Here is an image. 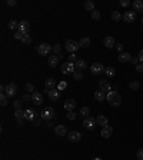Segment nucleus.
<instances>
[{
  "instance_id": "f257e3e1",
  "label": "nucleus",
  "mask_w": 143,
  "mask_h": 160,
  "mask_svg": "<svg viewBox=\"0 0 143 160\" xmlns=\"http://www.w3.org/2000/svg\"><path fill=\"white\" fill-rule=\"evenodd\" d=\"M106 100L110 106L113 107H119L122 105V96L117 93V92H109L106 93Z\"/></svg>"
},
{
  "instance_id": "f03ea898",
  "label": "nucleus",
  "mask_w": 143,
  "mask_h": 160,
  "mask_svg": "<svg viewBox=\"0 0 143 160\" xmlns=\"http://www.w3.org/2000/svg\"><path fill=\"white\" fill-rule=\"evenodd\" d=\"M53 50V46H50L49 43H40L37 47H36V52L40 56H49V53Z\"/></svg>"
},
{
  "instance_id": "7ed1b4c3",
  "label": "nucleus",
  "mask_w": 143,
  "mask_h": 160,
  "mask_svg": "<svg viewBox=\"0 0 143 160\" xmlns=\"http://www.w3.org/2000/svg\"><path fill=\"white\" fill-rule=\"evenodd\" d=\"M40 117H42V120H44V122H50L52 119L56 117V113L52 107H46V109H43V112L40 113Z\"/></svg>"
},
{
  "instance_id": "20e7f679",
  "label": "nucleus",
  "mask_w": 143,
  "mask_h": 160,
  "mask_svg": "<svg viewBox=\"0 0 143 160\" xmlns=\"http://www.w3.org/2000/svg\"><path fill=\"white\" fill-rule=\"evenodd\" d=\"M76 72V66L72 62H66V63L62 64V73L63 75H73Z\"/></svg>"
},
{
  "instance_id": "39448f33",
  "label": "nucleus",
  "mask_w": 143,
  "mask_h": 160,
  "mask_svg": "<svg viewBox=\"0 0 143 160\" xmlns=\"http://www.w3.org/2000/svg\"><path fill=\"white\" fill-rule=\"evenodd\" d=\"M65 47H66V52H69V53H75V52H77V49L80 47L79 46V43L76 42V40H72V39H69V40H66V43H65Z\"/></svg>"
},
{
  "instance_id": "423d86ee",
  "label": "nucleus",
  "mask_w": 143,
  "mask_h": 160,
  "mask_svg": "<svg viewBox=\"0 0 143 160\" xmlns=\"http://www.w3.org/2000/svg\"><path fill=\"white\" fill-rule=\"evenodd\" d=\"M96 124H97V122H96V119L92 117V116H89L83 120V127L86 129V130H93V129L96 127Z\"/></svg>"
},
{
  "instance_id": "0eeeda50",
  "label": "nucleus",
  "mask_w": 143,
  "mask_h": 160,
  "mask_svg": "<svg viewBox=\"0 0 143 160\" xmlns=\"http://www.w3.org/2000/svg\"><path fill=\"white\" fill-rule=\"evenodd\" d=\"M105 69L106 67L102 63H93L90 66V72H92V75H95V76H99L102 73H105Z\"/></svg>"
},
{
  "instance_id": "6e6552de",
  "label": "nucleus",
  "mask_w": 143,
  "mask_h": 160,
  "mask_svg": "<svg viewBox=\"0 0 143 160\" xmlns=\"http://www.w3.org/2000/svg\"><path fill=\"white\" fill-rule=\"evenodd\" d=\"M67 139L70 140V142H73V143H77V142H80V139H82V133L77 132V130H72V132L67 133Z\"/></svg>"
},
{
  "instance_id": "1a4fd4ad",
  "label": "nucleus",
  "mask_w": 143,
  "mask_h": 160,
  "mask_svg": "<svg viewBox=\"0 0 143 160\" xmlns=\"http://www.w3.org/2000/svg\"><path fill=\"white\" fill-rule=\"evenodd\" d=\"M16 93H17V86L14 85V83H9V85L6 86V92H4V95H6L7 97L16 96Z\"/></svg>"
},
{
  "instance_id": "9d476101",
  "label": "nucleus",
  "mask_w": 143,
  "mask_h": 160,
  "mask_svg": "<svg viewBox=\"0 0 143 160\" xmlns=\"http://www.w3.org/2000/svg\"><path fill=\"white\" fill-rule=\"evenodd\" d=\"M29 30H30V23H29V21L27 20H20L19 21V30H17V32L23 33V34H27Z\"/></svg>"
},
{
  "instance_id": "9b49d317",
  "label": "nucleus",
  "mask_w": 143,
  "mask_h": 160,
  "mask_svg": "<svg viewBox=\"0 0 143 160\" xmlns=\"http://www.w3.org/2000/svg\"><path fill=\"white\" fill-rule=\"evenodd\" d=\"M49 100L50 102H57L59 99H60V90L59 89H52V90H49Z\"/></svg>"
},
{
  "instance_id": "f8f14e48",
  "label": "nucleus",
  "mask_w": 143,
  "mask_h": 160,
  "mask_svg": "<svg viewBox=\"0 0 143 160\" xmlns=\"http://www.w3.org/2000/svg\"><path fill=\"white\" fill-rule=\"evenodd\" d=\"M67 133V129H66V126H63V124H57L55 127V134L56 136H59V137H63V136H66Z\"/></svg>"
},
{
  "instance_id": "ddd939ff",
  "label": "nucleus",
  "mask_w": 143,
  "mask_h": 160,
  "mask_svg": "<svg viewBox=\"0 0 143 160\" xmlns=\"http://www.w3.org/2000/svg\"><path fill=\"white\" fill-rule=\"evenodd\" d=\"M103 44H105V47H107V49H113V47H116L115 37H113V36H106V37L103 39Z\"/></svg>"
},
{
  "instance_id": "4468645a",
  "label": "nucleus",
  "mask_w": 143,
  "mask_h": 160,
  "mask_svg": "<svg viewBox=\"0 0 143 160\" xmlns=\"http://www.w3.org/2000/svg\"><path fill=\"white\" fill-rule=\"evenodd\" d=\"M134 20H136V11L134 10L126 11V13L123 14V21H126V23H133Z\"/></svg>"
},
{
  "instance_id": "2eb2a0df",
  "label": "nucleus",
  "mask_w": 143,
  "mask_h": 160,
  "mask_svg": "<svg viewBox=\"0 0 143 160\" xmlns=\"http://www.w3.org/2000/svg\"><path fill=\"white\" fill-rule=\"evenodd\" d=\"M32 102H33L36 106L43 105V95H42V93H39V92H34L33 95H32Z\"/></svg>"
},
{
  "instance_id": "dca6fc26",
  "label": "nucleus",
  "mask_w": 143,
  "mask_h": 160,
  "mask_svg": "<svg viewBox=\"0 0 143 160\" xmlns=\"http://www.w3.org/2000/svg\"><path fill=\"white\" fill-rule=\"evenodd\" d=\"M99 89L102 92H105V93H109L110 90H112V86L107 80H99Z\"/></svg>"
},
{
  "instance_id": "f3484780",
  "label": "nucleus",
  "mask_w": 143,
  "mask_h": 160,
  "mask_svg": "<svg viewBox=\"0 0 143 160\" xmlns=\"http://www.w3.org/2000/svg\"><path fill=\"white\" fill-rule=\"evenodd\" d=\"M63 107L66 109L67 112H73L75 107H76V100L75 99H67L66 102H65V105H63Z\"/></svg>"
},
{
  "instance_id": "a211bd4d",
  "label": "nucleus",
  "mask_w": 143,
  "mask_h": 160,
  "mask_svg": "<svg viewBox=\"0 0 143 160\" xmlns=\"http://www.w3.org/2000/svg\"><path fill=\"white\" fill-rule=\"evenodd\" d=\"M112 133H113V127H112V126H105V127L102 129V132H100L102 137H105V139L112 137Z\"/></svg>"
},
{
  "instance_id": "6ab92c4d",
  "label": "nucleus",
  "mask_w": 143,
  "mask_h": 160,
  "mask_svg": "<svg viewBox=\"0 0 143 160\" xmlns=\"http://www.w3.org/2000/svg\"><path fill=\"white\" fill-rule=\"evenodd\" d=\"M59 60H60V57H59V56L52 54V56H49V57H47V64H49L50 67H56V66L59 64Z\"/></svg>"
},
{
  "instance_id": "aec40b11",
  "label": "nucleus",
  "mask_w": 143,
  "mask_h": 160,
  "mask_svg": "<svg viewBox=\"0 0 143 160\" xmlns=\"http://www.w3.org/2000/svg\"><path fill=\"white\" fill-rule=\"evenodd\" d=\"M117 60H119L120 63H129V62L132 60V54L127 53V52L120 53V54H119V57H117Z\"/></svg>"
},
{
  "instance_id": "412c9836",
  "label": "nucleus",
  "mask_w": 143,
  "mask_h": 160,
  "mask_svg": "<svg viewBox=\"0 0 143 160\" xmlns=\"http://www.w3.org/2000/svg\"><path fill=\"white\" fill-rule=\"evenodd\" d=\"M75 66H76V70H85V69H88V62L85 60V59H77V62L75 63Z\"/></svg>"
},
{
  "instance_id": "4be33fe9",
  "label": "nucleus",
  "mask_w": 143,
  "mask_h": 160,
  "mask_svg": "<svg viewBox=\"0 0 143 160\" xmlns=\"http://www.w3.org/2000/svg\"><path fill=\"white\" fill-rule=\"evenodd\" d=\"M36 114H37V112H36L34 109H29V110H26V120L34 122V119H36Z\"/></svg>"
},
{
  "instance_id": "5701e85b",
  "label": "nucleus",
  "mask_w": 143,
  "mask_h": 160,
  "mask_svg": "<svg viewBox=\"0 0 143 160\" xmlns=\"http://www.w3.org/2000/svg\"><path fill=\"white\" fill-rule=\"evenodd\" d=\"M44 85H46V89H50V90H52V89H56V87H57V82H56L53 77H49Z\"/></svg>"
},
{
  "instance_id": "b1692460",
  "label": "nucleus",
  "mask_w": 143,
  "mask_h": 160,
  "mask_svg": "<svg viewBox=\"0 0 143 160\" xmlns=\"http://www.w3.org/2000/svg\"><path fill=\"white\" fill-rule=\"evenodd\" d=\"M93 97H95L96 102H103V100H106V93L102 92V90H99V92H95Z\"/></svg>"
},
{
  "instance_id": "393cba45",
  "label": "nucleus",
  "mask_w": 143,
  "mask_h": 160,
  "mask_svg": "<svg viewBox=\"0 0 143 160\" xmlns=\"http://www.w3.org/2000/svg\"><path fill=\"white\" fill-rule=\"evenodd\" d=\"M133 10L134 11H143V1L142 0H134L132 3Z\"/></svg>"
},
{
  "instance_id": "a878e982",
  "label": "nucleus",
  "mask_w": 143,
  "mask_h": 160,
  "mask_svg": "<svg viewBox=\"0 0 143 160\" xmlns=\"http://www.w3.org/2000/svg\"><path fill=\"white\" fill-rule=\"evenodd\" d=\"M96 122H97V124L99 126H107V117L105 116V114H99L97 117H96Z\"/></svg>"
},
{
  "instance_id": "bb28decb",
  "label": "nucleus",
  "mask_w": 143,
  "mask_h": 160,
  "mask_svg": "<svg viewBox=\"0 0 143 160\" xmlns=\"http://www.w3.org/2000/svg\"><path fill=\"white\" fill-rule=\"evenodd\" d=\"M14 117L17 119V120H24L26 119V110H16L14 112Z\"/></svg>"
},
{
  "instance_id": "cd10ccee",
  "label": "nucleus",
  "mask_w": 143,
  "mask_h": 160,
  "mask_svg": "<svg viewBox=\"0 0 143 160\" xmlns=\"http://www.w3.org/2000/svg\"><path fill=\"white\" fill-rule=\"evenodd\" d=\"M110 16H112V20H115V21H120V20H123V16L120 14V11H117V10H113Z\"/></svg>"
},
{
  "instance_id": "c85d7f7f",
  "label": "nucleus",
  "mask_w": 143,
  "mask_h": 160,
  "mask_svg": "<svg viewBox=\"0 0 143 160\" xmlns=\"http://www.w3.org/2000/svg\"><path fill=\"white\" fill-rule=\"evenodd\" d=\"M85 9L89 11L96 10V9H95V1H93V0H86V1H85Z\"/></svg>"
},
{
  "instance_id": "c756f323",
  "label": "nucleus",
  "mask_w": 143,
  "mask_h": 160,
  "mask_svg": "<svg viewBox=\"0 0 143 160\" xmlns=\"http://www.w3.org/2000/svg\"><path fill=\"white\" fill-rule=\"evenodd\" d=\"M105 75L107 76V77H115V75H116V70H115V67H112V66L106 67V69H105Z\"/></svg>"
},
{
  "instance_id": "7c9ffc66",
  "label": "nucleus",
  "mask_w": 143,
  "mask_h": 160,
  "mask_svg": "<svg viewBox=\"0 0 143 160\" xmlns=\"http://www.w3.org/2000/svg\"><path fill=\"white\" fill-rule=\"evenodd\" d=\"M79 46L80 47H89L90 46V39L89 37H82L80 42H79Z\"/></svg>"
},
{
  "instance_id": "2f4dec72",
  "label": "nucleus",
  "mask_w": 143,
  "mask_h": 160,
  "mask_svg": "<svg viewBox=\"0 0 143 160\" xmlns=\"http://www.w3.org/2000/svg\"><path fill=\"white\" fill-rule=\"evenodd\" d=\"M89 114H90V109H89L88 106H83L82 109H80V116L82 117H89Z\"/></svg>"
},
{
  "instance_id": "473e14b6",
  "label": "nucleus",
  "mask_w": 143,
  "mask_h": 160,
  "mask_svg": "<svg viewBox=\"0 0 143 160\" xmlns=\"http://www.w3.org/2000/svg\"><path fill=\"white\" fill-rule=\"evenodd\" d=\"M9 29H10V30H19V21L10 20L9 21Z\"/></svg>"
},
{
  "instance_id": "72a5a7b5",
  "label": "nucleus",
  "mask_w": 143,
  "mask_h": 160,
  "mask_svg": "<svg viewBox=\"0 0 143 160\" xmlns=\"http://www.w3.org/2000/svg\"><path fill=\"white\" fill-rule=\"evenodd\" d=\"M7 103H9V97L6 96L4 93H3V95H0V105L4 107V106H7Z\"/></svg>"
},
{
  "instance_id": "f704fd0d",
  "label": "nucleus",
  "mask_w": 143,
  "mask_h": 160,
  "mask_svg": "<svg viewBox=\"0 0 143 160\" xmlns=\"http://www.w3.org/2000/svg\"><path fill=\"white\" fill-rule=\"evenodd\" d=\"M73 77H75V80H77V82H80V80H83V72H80V70H76L75 73H73Z\"/></svg>"
},
{
  "instance_id": "c9c22d12",
  "label": "nucleus",
  "mask_w": 143,
  "mask_h": 160,
  "mask_svg": "<svg viewBox=\"0 0 143 160\" xmlns=\"http://www.w3.org/2000/svg\"><path fill=\"white\" fill-rule=\"evenodd\" d=\"M23 44H30L32 43V36L30 34H23V39L20 40Z\"/></svg>"
},
{
  "instance_id": "e433bc0d",
  "label": "nucleus",
  "mask_w": 143,
  "mask_h": 160,
  "mask_svg": "<svg viewBox=\"0 0 143 160\" xmlns=\"http://www.w3.org/2000/svg\"><path fill=\"white\" fill-rule=\"evenodd\" d=\"M52 52H53V54L59 56V54H60V52H62V46H60V44H55V46H53V50H52Z\"/></svg>"
},
{
  "instance_id": "4c0bfd02",
  "label": "nucleus",
  "mask_w": 143,
  "mask_h": 160,
  "mask_svg": "<svg viewBox=\"0 0 143 160\" xmlns=\"http://www.w3.org/2000/svg\"><path fill=\"white\" fill-rule=\"evenodd\" d=\"M22 105H23V100L20 99V100H16V102L13 103V107H14L16 110H20V109H22Z\"/></svg>"
},
{
  "instance_id": "58836bf2",
  "label": "nucleus",
  "mask_w": 143,
  "mask_h": 160,
  "mask_svg": "<svg viewBox=\"0 0 143 160\" xmlns=\"http://www.w3.org/2000/svg\"><path fill=\"white\" fill-rule=\"evenodd\" d=\"M139 82H136V80H132V82H130V85H129V87H130V89H132V90H137V89H139Z\"/></svg>"
},
{
  "instance_id": "ea45409f",
  "label": "nucleus",
  "mask_w": 143,
  "mask_h": 160,
  "mask_svg": "<svg viewBox=\"0 0 143 160\" xmlns=\"http://www.w3.org/2000/svg\"><path fill=\"white\" fill-rule=\"evenodd\" d=\"M92 19H93V20H100V11L99 10L92 11Z\"/></svg>"
},
{
  "instance_id": "a19ab883",
  "label": "nucleus",
  "mask_w": 143,
  "mask_h": 160,
  "mask_svg": "<svg viewBox=\"0 0 143 160\" xmlns=\"http://www.w3.org/2000/svg\"><path fill=\"white\" fill-rule=\"evenodd\" d=\"M26 92L33 95V93H34V85H32V83H27V85H26Z\"/></svg>"
},
{
  "instance_id": "79ce46f5",
  "label": "nucleus",
  "mask_w": 143,
  "mask_h": 160,
  "mask_svg": "<svg viewBox=\"0 0 143 160\" xmlns=\"http://www.w3.org/2000/svg\"><path fill=\"white\" fill-rule=\"evenodd\" d=\"M119 4H120L122 7H127V6H130L132 3H130L129 0H120V1H119Z\"/></svg>"
},
{
  "instance_id": "37998d69",
  "label": "nucleus",
  "mask_w": 143,
  "mask_h": 160,
  "mask_svg": "<svg viewBox=\"0 0 143 160\" xmlns=\"http://www.w3.org/2000/svg\"><path fill=\"white\" fill-rule=\"evenodd\" d=\"M67 119H69V120H75V119H76L75 110H73V112H67Z\"/></svg>"
},
{
  "instance_id": "c03bdc74",
  "label": "nucleus",
  "mask_w": 143,
  "mask_h": 160,
  "mask_svg": "<svg viewBox=\"0 0 143 160\" xmlns=\"http://www.w3.org/2000/svg\"><path fill=\"white\" fill-rule=\"evenodd\" d=\"M69 62H72V63H76L77 62V56L75 53H72L70 56H69Z\"/></svg>"
},
{
  "instance_id": "a18cd8bd",
  "label": "nucleus",
  "mask_w": 143,
  "mask_h": 160,
  "mask_svg": "<svg viewBox=\"0 0 143 160\" xmlns=\"http://www.w3.org/2000/svg\"><path fill=\"white\" fill-rule=\"evenodd\" d=\"M136 157H137V160H143V149L137 150V153H136Z\"/></svg>"
},
{
  "instance_id": "49530a36",
  "label": "nucleus",
  "mask_w": 143,
  "mask_h": 160,
  "mask_svg": "<svg viewBox=\"0 0 143 160\" xmlns=\"http://www.w3.org/2000/svg\"><path fill=\"white\" fill-rule=\"evenodd\" d=\"M6 4H7L9 7H14V6L17 4V1H16V0H7V1H6Z\"/></svg>"
},
{
  "instance_id": "de8ad7c7",
  "label": "nucleus",
  "mask_w": 143,
  "mask_h": 160,
  "mask_svg": "<svg viewBox=\"0 0 143 160\" xmlns=\"http://www.w3.org/2000/svg\"><path fill=\"white\" fill-rule=\"evenodd\" d=\"M130 63H132L133 66H137V64H140V60H139V57H132Z\"/></svg>"
},
{
  "instance_id": "09e8293b",
  "label": "nucleus",
  "mask_w": 143,
  "mask_h": 160,
  "mask_svg": "<svg viewBox=\"0 0 143 160\" xmlns=\"http://www.w3.org/2000/svg\"><path fill=\"white\" fill-rule=\"evenodd\" d=\"M22 100L23 102H29V100H32V96H29V93H26V95H23Z\"/></svg>"
},
{
  "instance_id": "8fccbe9b",
  "label": "nucleus",
  "mask_w": 143,
  "mask_h": 160,
  "mask_svg": "<svg viewBox=\"0 0 143 160\" xmlns=\"http://www.w3.org/2000/svg\"><path fill=\"white\" fill-rule=\"evenodd\" d=\"M134 69H136V72H137V73H142V72H143V64H142V63L137 64V66H136Z\"/></svg>"
},
{
  "instance_id": "3c124183",
  "label": "nucleus",
  "mask_w": 143,
  "mask_h": 160,
  "mask_svg": "<svg viewBox=\"0 0 143 160\" xmlns=\"http://www.w3.org/2000/svg\"><path fill=\"white\" fill-rule=\"evenodd\" d=\"M14 39H20V40H22V39H23V33L16 32V33H14Z\"/></svg>"
},
{
  "instance_id": "603ef678",
  "label": "nucleus",
  "mask_w": 143,
  "mask_h": 160,
  "mask_svg": "<svg viewBox=\"0 0 143 160\" xmlns=\"http://www.w3.org/2000/svg\"><path fill=\"white\" fill-rule=\"evenodd\" d=\"M123 47H125V46H123V43H117V44H116V49H117L119 52H122V50H123Z\"/></svg>"
},
{
  "instance_id": "864d4df0",
  "label": "nucleus",
  "mask_w": 143,
  "mask_h": 160,
  "mask_svg": "<svg viewBox=\"0 0 143 160\" xmlns=\"http://www.w3.org/2000/svg\"><path fill=\"white\" fill-rule=\"evenodd\" d=\"M65 87H67V83H65V82H63V83H60V85H59V87H57V89H59V90H63Z\"/></svg>"
},
{
  "instance_id": "5fc2aeb1",
  "label": "nucleus",
  "mask_w": 143,
  "mask_h": 160,
  "mask_svg": "<svg viewBox=\"0 0 143 160\" xmlns=\"http://www.w3.org/2000/svg\"><path fill=\"white\" fill-rule=\"evenodd\" d=\"M137 57H139V60H140V63L143 64V50H140V52H139V56H137Z\"/></svg>"
},
{
  "instance_id": "6e6d98bb",
  "label": "nucleus",
  "mask_w": 143,
  "mask_h": 160,
  "mask_svg": "<svg viewBox=\"0 0 143 160\" xmlns=\"http://www.w3.org/2000/svg\"><path fill=\"white\" fill-rule=\"evenodd\" d=\"M17 126H19V127H22V126H23V120H17Z\"/></svg>"
},
{
  "instance_id": "4d7b16f0",
  "label": "nucleus",
  "mask_w": 143,
  "mask_h": 160,
  "mask_svg": "<svg viewBox=\"0 0 143 160\" xmlns=\"http://www.w3.org/2000/svg\"><path fill=\"white\" fill-rule=\"evenodd\" d=\"M34 126H36V127L40 126V120H34Z\"/></svg>"
},
{
  "instance_id": "13d9d810",
  "label": "nucleus",
  "mask_w": 143,
  "mask_h": 160,
  "mask_svg": "<svg viewBox=\"0 0 143 160\" xmlns=\"http://www.w3.org/2000/svg\"><path fill=\"white\" fill-rule=\"evenodd\" d=\"M93 160H102V159H100V157H95V159H93Z\"/></svg>"
},
{
  "instance_id": "bf43d9fd",
  "label": "nucleus",
  "mask_w": 143,
  "mask_h": 160,
  "mask_svg": "<svg viewBox=\"0 0 143 160\" xmlns=\"http://www.w3.org/2000/svg\"><path fill=\"white\" fill-rule=\"evenodd\" d=\"M142 23H143V17H142Z\"/></svg>"
}]
</instances>
